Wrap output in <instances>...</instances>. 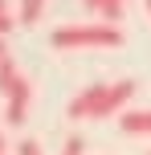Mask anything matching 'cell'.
Listing matches in <instances>:
<instances>
[{
  "instance_id": "1",
  "label": "cell",
  "mask_w": 151,
  "mask_h": 155,
  "mask_svg": "<svg viewBox=\"0 0 151 155\" xmlns=\"http://www.w3.org/2000/svg\"><path fill=\"white\" fill-rule=\"evenodd\" d=\"M135 98V82L119 78V82H94L82 94L70 98V118H110L123 114V106Z\"/></svg>"
},
{
  "instance_id": "2",
  "label": "cell",
  "mask_w": 151,
  "mask_h": 155,
  "mask_svg": "<svg viewBox=\"0 0 151 155\" xmlns=\"http://www.w3.org/2000/svg\"><path fill=\"white\" fill-rule=\"evenodd\" d=\"M53 49H119L123 45V29L119 25H65V29H53L49 37Z\"/></svg>"
},
{
  "instance_id": "3",
  "label": "cell",
  "mask_w": 151,
  "mask_h": 155,
  "mask_svg": "<svg viewBox=\"0 0 151 155\" xmlns=\"http://www.w3.org/2000/svg\"><path fill=\"white\" fill-rule=\"evenodd\" d=\"M29 102H33V86H29V78H21V86L4 98V123L21 127L25 118H29Z\"/></svg>"
},
{
  "instance_id": "4",
  "label": "cell",
  "mask_w": 151,
  "mask_h": 155,
  "mask_svg": "<svg viewBox=\"0 0 151 155\" xmlns=\"http://www.w3.org/2000/svg\"><path fill=\"white\" fill-rule=\"evenodd\" d=\"M119 127L127 135H151V110H123Z\"/></svg>"
},
{
  "instance_id": "5",
  "label": "cell",
  "mask_w": 151,
  "mask_h": 155,
  "mask_svg": "<svg viewBox=\"0 0 151 155\" xmlns=\"http://www.w3.org/2000/svg\"><path fill=\"white\" fill-rule=\"evenodd\" d=\"M21 78H25V74H21V65H16L12 57H4V61H0V94L8 98V94L21 86Z\"/></svg>"
},
{
  "instance_id": "6",
  "label": "cell",
  "mask_w": 151,
  "mask_h": 155,
  "mask_svg": "<svg viewBox=\"0 0 151 155\" xmlns=\"http://www.w3.org/2000/svg\"><path fill=\"white\" fill-rule=\"evenodd\" d=\"M41 8H45V0H21V25H37Z\"/></svg>"
},
{
  "instance_id": "7",
  "label": "cell",
  "mask_w": 151,
  "mask_h": 155,
  "mask_svg": "<svg viewBox=\"0 0 151 155\" xmlns=\"http://www.w3.org/2000/svg\"><path fill=\"white\" fill-rule=\"evenodd\" d=\"M61 155H86V143H82L78 135H70V139H65V147H61Z\"/></svg>"
},
{
  "instance_id": "8",
  "label": "cell",
  "mask_w": 151,
  "mask_h": 155,
  "mask_svg": "<svg viewBox=\"0 0 151 155\" xmlns=\"http://www.w3.org/2000/svg\"><path fill=\"white\" fill-rule=\"evenodd\" d=\"M16 155H45V151H41L37 139H21V143H16Z\"/></svg>"
},
{
  "instance_id": "9",
  "label": "cell",
  "mask_w": 151,
  "mask_h": 155,
  "mask_svg": "<svg viewBox=\"0 0 151 155\" xmlns=\"http://www.w3.org/2000/svg\"><path fill=\"white\" fill-rule=\"evenodd\" d=\"M12 21H16V16H8V8H4V0H0V37H4L8 29H12Z\"/></svg>"
},
{
  "instance_id": "10",
  "label": "cell",
  "mask_w": 151,
  "mask_h": 155,
  "mask_svg": "<svg viewBox=\"0 0 151 155\" xmlns=\"http://www.w3.org/2000/svg\"><path fill=\"white\" fill-rule=\"evenodd\" d=\"M82 4H86L90 12H98V4H102V0H82Z\"/></svg>"
},
{
  "instance_id": "11",
  "label": "cell",
  "mask_w": 151,
  "mask_h": 155,
  "mask_svg": "<svg viewBox=\"0 0 151 155\" xmlns=\"http://www.w3.org/2000/svg\"><path fill=\"white\" fill-rule=\"evenodd\" d=\"M4 57H8V45H4V37H0V61H4Z\"/></svg>"
},
{
  "instance_id": "12",
  "label": "cell",
  "mask_w": 151,
  "mask_h": 155,
  "mask_svg": "<svg viewBox=\"0 0 151 155\" xmlns=\"http://www.w3.org/2000/svg\"><path fill=\"white\" fill-rule=\"evenodd\" d=\"M0 155H4V135H0Z\"/></svg>"
},
{
  "instance_id": "13",
  "label": "cell",
  "mask_w": 151,
  "mask_h": 155,
  "mask_svg": "<svg viewBox=\"0 0 151 155\" xmlns=\"http://www.w3.org/2000/svg\"><path fill=\"white\" fill-rule=\"evenodd\" d=\"M143 4H147V12H151V0H143Z\"/></svg>"
}]
</instances>
